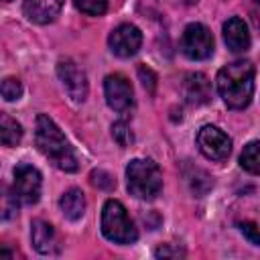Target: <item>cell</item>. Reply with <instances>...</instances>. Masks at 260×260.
I'll return each instance as SVG.
<instances>
[{
	"instance_id": "4fadbf2b",
	"label": "cell",
	"mask_w": 260,
	"mask_h": 260,
	"mask_svg": "<svg viewBox=\"0 0 260 260\" xmlns=\"http://www.w3.org/2000/svg\"><path fill=\"white\" fill-rule=\"evenodd\" d=\"M223 41L234 53H242L250 47V32L240 16H232L223 22Z\"/></svg>"
},
{
	"instance_id": "7402d4cb",
	"label": "cell",
	"mask_w": 260,
	"mask_h": 260,
	"mask_svg": "<svg viewBox=\"0 0 260 260\" xmlns=\"http://www.w3.org/2000/svg\"><path fill=\"white\" fill-rule=\"evenodd\" d=\"M238 228H240V232L244 234V238H246L250 244L260 246V228H258L256 223H252V221H240Z\"/></svg>"
},
{
	"instance_id": "ffe728a7",
	"label": "cell",
	"mask_w": 260,
	"mask_h": 260,
	"mask_svg": "<svg viewBox=\"0 0 260 260\" xmlns=\"http://www.w3.org/2000/svg\"><path fill=\"white\" fill-rule=\"evenodd\" d=\"M0 91H2V98H4L6 102H14V100H18V98L22 95V83H20L16 77H6V79L2 81Z\"/></svg>"
},
{
	"instance_id": "ba28073f",
	"label": "cell",
	"mask_w": 260,
	"mask_h": 260,
	"mask_svg": "<svg viewBox=\"0 0 260 260\" xmlns=\"http://www.w3.org/2000/svg\"><path fill=\"white\" fill-rule=\"evenodd\" d=\"M57 75L73 102H85L87 98V77L85 71L73 59H61L57 63Z\"/></svg>"
},
{
	"instance_id": "7a4b0ae2",
	"label": "cell",
	"mask_w": 260,
	"mask_h": 260,
	"mask_svg": "<svg viewBox=\"0 0 260 260\" xmlns=\"http://www.w3.org/2000/svg\"><path fill=\"white\" fill-rule=\"evenodd\" d=\"M35 142H37V148L57 169H61L65 173H75L79 169V162H77V156H75L71 144L63 136V132L59 130V126L47 114H39L37 116Z\"/></svg>"
},
{
	"instance_id": "e0dca14e",
	"label": "cell",
	"mask_w": 260,
	"mask_h": 260,
	"mask_svg": "<svg viewBox=\"0 0 260 260\" xmlns=\"http://www.w3.org/2000/svg\"><path fill=\"white\" fill-rule=\"evenodd\" d=\"M240 167L250 175H260V140H252L240 154Z\"/></svg>"
},
{
	"instance_id": "cb8c5ba5",
	"label": "cell",
	"mask_w": 260,
	"mask_h": 260,
	"mask_svg": "<svg viewBox=\"0 0 260 260\" xmlns=\"http://www.w3.org/2000/svg\"><path fill=\"white\" fill-rule=\"evenodd\" d=\"M183 254H185L183 250H179V248H171V244H165V246H160V248L154 250V256H156V258H169V256L177 258V256H183Z\"/></svg>"
},
{
	"instance_id": "30bf717a",
	"label": "cell",
	"mask_w": 260,
	"mask_h": 260,
	"mask_svg": "<svg viewBox=\"0 0 260 260\" xmlns=\"http://www.w3.org/2000/svg\"><path fill=\"white\" fill-rule=\"evenodd\" d=\"M108 45L116 57L128 59L138 53V49L142 45V32L134 24H120L110 32Z\"/></svg>"
},
{
	"instance_id": "9a60e30c",
	"label": "cell",
	"mask_w": 260,
	"mask_h": 260,
	"mask_svg": "<svg viewBox=\"0 0 260 260\" xmlns=\"http://www.w3.org/2000/svg\"><path fill=\"white\" fill-rule=\"evenodd\" d=\"M59 207H61V213L67 219L77 221L83 215V211H85V197H83L81 189H75L73 187V189L65 191L61 195V199H59Z\"/></svg>"
},
{
	"instance_id": "d4e9b609",
	"label": "cell",
	"mask_w": 260,
	"mask_h": 260,
	"mask_svg": "<svg viewBox=\"0 0 260 260\" xmlns=\"http://www.w3.org/2000/svg\"><path fill=\"white\" fill-rule=\"evenodd\" d=\"M185 2H187V4H193V2H197V0H185Z\"/></svg>"
},
{
	"instance_id": "7c38bea8",
	"label": "cell",
	"mask_w": 260,
	"mask_h": 260,
	"mask_svg": "<svg viewBox=\"0 0 260 260\" xmlns=\"http://www.w3.org/2000/svg\"><path fill=\"white\" fill-rule=\"evenodd\" d=\"M65 0H24V16L35 24H49L61 12Z\"/></svg>"
},
{
	"instance_id": "3957f363",
	"label": "cell",
	"mask_w": 260,
	"mask_h": 260,
	"mask_svg": "<svg viewBox=\"0 0 260 260\" xmlns=\"http://www.w3.org/2000/svg\"><path fill=\"white\" fill-rule=\"evenodd\" d=\"M128 191L136 199L150 201L162 191V173L150 158H132L126 167Z\"/></svg>"
},
{
	"instance_id": "6da1fadb",
	"label": "cell",
	"mask_w": 260,
	"mask_h": 260,
	"mask_svg": "<svg viewBox=\"0 0 260 260\" xmlns=\"http://www.w3.org/2000/svg\"><path fill=\"white\" fill-rule=\"evenodd\" d=\"M254 65L246 59L223 65L217 71V91L223 104L232 110H244L254 95Z\"/></svg>"
},
{
	"instance_id": "5bb4252c",
	"label": "cell",
	"mask_w": 260,
	"mask_h": 260,
	"mask_svg": "<svg viewBox=\"0 0 260 260\" xmlns=\"http://www.w3.org/2000/svg\"><path fill=\"white\" fill-rule=\"evenodd\" d=\"M30 240H32L35 250L41 254H53L57 250L55 230L51 223H47L43 219H35L30 223Z\"/></svg>"
},
{
	"instance_id": "277c9868",
	"label": "cell",
	"mask_w": 260,
	"mask_h": 260,
	"mask_svg": "<svg viewBox=\"0 0 260 260\" xmlns=\"http://www.w3.org/2000/svg\"><path fill=\"white\" fill-rule=\"evenodd\" d=\"M102 234L114 244H134L138 240V230L128 217L124 205L116 199H108L102 207Z\"/></svg>"
},
{
	"instance_id": "8fae6325",
	"label": "cell",
	"mask_w": 260,
	"mask_h": 260,
	"mask_svg": "<svg viewBox=\"0 0 260 260\" xmlns=\"http://www.w3.org/2000/svg\"><path fill=\"white\" fill-rule=\"evenodd\" d=\"M183 98L189 106H203L211 100V81L203 73H189L183 79Z\"/></svg>"
},
{
	"instance_id": "2e32d148",
	"label": "cell",
	"mask_w": 260,
	"mask_h": 260,
	"mask_svg": "<svg viewBox=\"0 0 260 260\" xmlns=\"http://www.w3.org/2000/svg\"><path fill=\"white\" fill-rule=\"evenodd\" d=\"M0 138L4 146H16L22 140V126L8 114L0 116Z\"/></svg>"
},
{
	"instance_id": "603a6c76",
	"label": "cell",
	"mask_w": 260,
	"mask_h": 260,
	"mask_svg": "<svg viewBox=\"0 0 260 260\" xmlns=\"http://www.w3.org/2000/svg\"><path fill=\"white\" fill-rule=\"evenodd\" d=\"M138 77H140V81H142L144 89L152 93V91H154V87H156V75H154V71H152V69H148L146 65H140V67H138Z\"/></svg>"
},
{
	"instance_id": "9c48e42d",
	"label": "cell",
	"mask_w": 260,
	"mask_h": 260,
	"mask_svg": "<svg viewBox=\"0 0 260 260\" xmlns=\"http://www.w3.org/2000/svg\"><path fill=\"white\" fill-rule=\"evenodd\" d=\"M106 102L116 112H128L134 106V91L130 81L122 73H110L104 79Z\"/></svg>"
},
{
	"instance_id": "52a82bcc",
	"label": "cell",
	"mask_w": 260,
	"mask_h": 260,
	"mask_svg": "<svg viewBox=\"0 0 260 260\" xmlns=\"http://www.w3.org/2000/svg\"><path fill=\"white\" fill-rule=\"evenodd\" d=\"M197 146L201 150V154L209 160H225L232 152V138L219 130L217 126L205 124L199 132H197Z\"/></svg>"
},
{
	"instance_id": "5b68a950",
	"label": "cell",
	"mask_w": 260,
	"mask_h": 260,
	"mask_svg": "<svg viewBox=\"0 0 260 260\" xmlns=\"http://www.w3.org/2000/svg\"><path fill=\"white\" fill-rule=\"evenodd\" d=\"M181 51L191 61H203V59L211 57V53H213V35H211V30L205 24L191 22L183 30Z\"/></svg>"
},
{
	"instance_id": "ac0fdd59",
	"label": "cell",
	"mask_w": 260,
	"mask_h": 260,
	"mask_svg": "<svg viewBox=\"0 0 260 260\" xmlns=\"http://www.w3.org/2000/svg\"><path fill=\"white\" fill-rule=\"evenodd\" d=\"M112 138H114V140L118 142V146H122V148H126V146H130V144L134 142V134H132L130 126H128L124 120H118V122L112 124Z\"/></svg>"
},
{
	"instance_id": "44dd1931",
	"label": "cell",
	"mask_w": 260,
	"mask_h": 260,
	"mask_svg": "<svg viewBox=\"0 0 260 260\" xmlns=\"http://www.w3.org/2000/svg\"><path fill=\"white\" fill-rule=\"evenodd\" d=\"M89 181H91L93 187H98V189H102V191H112V189L116 187L114 177H112L110 173H106V171H100V169H98V171H91Z\"/></svg>"
},
{
	"instance_id": "d6986e66",
	"label": "cell",
	"mask_w": 260,
	"mask_h": 260,
	"mask_svg": "<svg viewBox=\"0 0 260 260\" xmlns=\"http://www.w3.org/2000/svg\"><path fill=\"white\" fill-rule=\"evenodd\" d=\"M77 10L89 16H102L108 8V0H73Z\"/></svg>"
},
{
	"instance_id": "8992f818",
	"label": "cell",
	"mask_w": 260,
	"mask_h": 260,
	"mask_svg": "<svg viewBox=\"0 0 260 260\" xmlns=\"http://www.w3.org/2000/svg\"><path fill=\"white\" fill-rule=\"evenodd\" d=\"M12 195L20 205H32L41 197V173L32 165H16L14 167V183Z\"/></svg>"
},
{
	"instance_id": "484cf974",
	"label": "cell",
	"mask_w": 260,
	"mask_h": 260,
	"mask_svg": "<svg viewBox=\"0 0 260 260\" xmlns=\"http://www.w3.org/2000/svg\"><path fill=\"white\" fill-rule=\"evenodd\" d=\"M4 2H10V0H4Z\"/></svg>"
}]
</instances>
